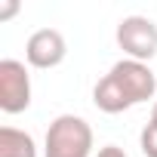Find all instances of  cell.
Wrapping results in <instances>:
<instances>
[{
	"mask_svg": "<svg viewBox=\"0 0 157 157\" xmlns=\"http://www.w3.org/2000/svg\"><path fill=\"white\" fill-rule=\"evenodd\" d=\"M154 96H157V77L148 68V62H136V59L114 62L111 71L93 90V102L105 114H123Z\"/></svg>",
	"mask_w": 157,
	"mask_h": 157,
	"instance_id": "cell-1",
	"label": "cell"
},
{
	"mask_svg": "<svg viewBox=\"0 0 157 157\" xmlns=\"http://www.w3.org/2000/svg\"><path fill=\"white\" fill-rule=\"evenodd\" d=\"M43 157H93V126L77 114H59L46 129Z\"/></svg>",
	"mask_w": 157,
	"mask_h": 157,
	"instance_id": "cell-2",
	"label": "cell"
},
{
	"mask_svg": "<svg viewBox=\"0 0 157 157\" xmlns=\"http://www.w3.org/2000/svg\"><path fill=\"white\" fill-rule=\"evenodd\" d=\"M117 46L126 52V59L151 62L157 56V25L148 16H126L117 22Z\"/></svg>",
	"mask_w": 157,
	"mask_h": 157,
	"instance_id": "cell-3",
	"label": "cell"
},
{
	"mask_svg": "<svg viewBox=\"0 0 157 157\" xmlns=\"http://www.w3.org/2000/svg\"><path fill=\"white\" fill-rule=\"evenodd\" d=\"M31 105V77L25 62L3 59L0 62V108L6 114H22Z\"/></svg>",
	"mask_w": 157,
	"mask_h": 157,
	"instance_id": "cell-4",
	"label": "cell"
},
{
	"mask_svg": "<svg viewBox=\"0 0 157 157\" xmlns=\"http://www.w3.org/2000/svg\"><path fill=\"white\" fill-rule=\"evenodd\" d=\"M65 56H68V43H65L62 31H56V28H40V31H34V34L28 37V43H25V59H28V65H31V68H40V71L59 68V65L65 62Z\"/></svg>",
	"mask_w": 157,
	"mask_h": 157,
	"instance_id": "cell-5",
	"label": "cell"
},
{
	"mask_svg": "<svg viewBox=\"0 0 157 157\" xmlns=\"http://www.w3.org/2000/svg\"><path fill=\"white\" fill-rule=\"evenodd\" d=\"M0 157H37L34 136L16 126H0Z\"/></svg>",
	"mask_w": 157,
	"mask_h": 157,
	"instance_id": "cell-6",
	"label": "cell"
},
{
	"mask_svg": "<svg viewBox=\"0 0 157 157\" xmlns=\"http://www.w3.org/2000/svg\"><path fill=\"white\" fill-rule=\"evenodd\" d=\"M139 145H142V154L145 157H157V123L154 120L145 123V129L139 136Z\"/></svg>",
	"mask_w": 157,
	"mask_h": 157,
	"instance_id": "cell-7",
	"label": "cell"
},
{
	"mask_svg": "<svg viewBox=\"0 0 157 157\" xmlns=\"http://www.w3.org/2000/svg\"><path fill=\"white\" fill-rule=\"evenodd\" d=\"M96 157H126V151L123 148H117V145H105V148H99V154Z\"/></svg>",
	"mask_w": 157,
	"mask_h": 157,
	"instance_id": "cell-8",
	"label": "cell"
},
{
	"mask_svg": "<svg viewBox=\"0 0 157 157\" xmlns=\"http://www.w3.org/2000/svg\"><path fill=\"white\" fill-rule=\"evenodd\" d=\"M16 10H19V3H16V0L3 3V6H0V22H3V19H10V16H16Z\"/></svg>",
	"mask_w": 157,
	"mask_h": 157,
	"instance_id": "cell-9",
	"label": "cell"
},
{
	"mask_svg": "<svg viewBox=\"0 0 157 157\" xmlns=\"http://www.w3.org/2000/svg\"><path fill=\"white\" fill-rule=\"evenodd\" d=\"M151 120L157 123V102H154V108H151Z\"/></svg>",
	"mask_w": 157,
	"mask_h": 157,
	"instance_id": "cell-10",
	"label": "cell"
}]
</instances>
